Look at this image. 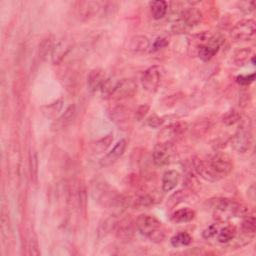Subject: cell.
Masks as SVG:
<instances>
[{
    "mask_svg": "<svg viewBox=\"0 0 256 256\" xmlns=\"http://www.w3.org/2000/svg\"><path fill=\"white\" fill-rule=\"evenodd\" d=\"M195 169L204 180L216 182L226 178L231 173L233 162L228 154L221 152L215 154L207 161H197L195 164Z\"/></svg>",
    "mask_w": 256,
    "mask_h": 256,
    "instance_id": "obj_1",
    "label": "cell"
},
{
    "mask_svg": "<svg viewBox=\"0 0 256 256\" xmlns=\"http://www.w3.org/2000/svg\"><path fill=\"white\" fill-rule=\"evenodd\" d=\"M239 9L242 10L244 13L248 14L255 9V2L254 1H242L239 3Z\"/></svg>",
    "mask_w": 256,
    "mask_h": 256,
    "instance_id": "obj_43",
    "label": "cell"
},
{
    "mask_svg": "<svg viewBox=\"0 0 256 256\" xmlns=\"http://www.w3.org/2000/svg\"><path fill=\"white\" fill-rule=\"evenodd\" d=\"M118 221L116 220L115 216H110V217L104 219L102 222H100L99 226H98V237L102 238L105 237L106 235H108L110 232L115 230L117 226Z\"/></svg>",
    "mask_w": 256,
    "mask_h": 256,
    "instance_id": "obj_26",
    "label": "cell"
},
{
    "mask_svg": "<svg viewBox=\"0 0 256 256\" xmlns=\"http://www.w3.org/2000/svg\"><path fill=\"white\" fill-rule=\"evenodd\" d=\"M218 232V228L216 225H210L208 228H206L204 231H203V237L205 239H210V238H213L216 236V234H217Z\"/></svg>",
    "mask_w": 256,
    "mask_h": 256,
    "instance_id": "obj_42",
    "label": "cell"
},
{
    "mask_svg": "<svg viewBox=\"0 0 256 256\" xmlns=\"http://www.w3.org/2000/svg\"><path fill=\"white\" fill-rule=\"evenodd\" d=\"M119 83V80H117L116 78L114 77H109L106 78V80L104 81V83L102 84V86L100 87V92H101V96L104 99H108V98H112L117 85Z\"/></svg>",
    "mask_w": 256,
    "mask_h": 256,
    "instance_id": "obj_30",
    "label": "cell"
},
{
    "mask_svg": "<svg viewBox=\"0 0 256 256\" xmlns=\"http://www.w3.org/2000/svg\"><path fill=\"white\" fill-rule=\"evenodd\" d=\"M146 124L151 128H159L163 124V119L156 114H152L146 120Z\"/></svg>",
    "mask_w": 256,
    "mask_h": 256,
    "instance_id": "obj_39",
    "label": "cell"
},
{
    "mask_svg": "<svg viewBox=\"0 0 256 256\" xmlns=\"http://www.w3.org/2000/svg\"><path fill=\"white\" fill-rule=\"evenodd\" d=\"M137 92V83L133 79H122L119 80V83L117 85V88L112 96V98L116 100L127 99L134 96Z\"/></svg>",
    "mask_w": 256,
    "mask_h": 256,
    "instance_id": "obj_14",
    "label": "cell"
},
{
    "mask_svg": "<svg viewBox=\"0 0 256 256\" xmlns=\"http://www.w3.org/2000/svg\"><path fill=\"white\" fill-rule=\"evenodd\" d=\"M180 175L175 170H168L163 174L162 178V190L164 192H170L179 182Z\"/></svg>",
    "mask_w": 256,
    "mask_h": 256,
    "instance_id": "obj_22",
    "label": "cell"
},
{
    "mask_svg": "<svg viewBox=\"0 0 256 256\" xmlns=\"http://www.w3.org/2000/svg\"><path fill=\"white\" fill-rule=\"evenodd\" d=\"M149 110V105L148 104H142L140 105L138 108H137L136 112H135V117H136V119L138 120V121H141L144 116L147 114Z\"/></svg>",
    "mask_w": 256,
    "mask_h": 256,
    "instance_id": "obj_41",
    "label": "cell"
},
{
    "mask_svg": "<svg viewBox=\"0 0 256 256\" xmlns=\"http://www.w3.org/2000/svg\"><path fill=\"white\" fill-rule=\"evenodd\" d=\"M210 207L214 210L216 217L225 221L231 217H245L248 215V207L231 198L216 197L209 200Z\"/></svg>",
    "mask_w": 256,
    "mask_h": 256,
    "instance_id": "obj_2",
    "label": "cell"
},
{
    "mask_svg": "<svg viewBox=\"0 0 256 256\" xmlns=\"http://www.w3.org/2000/svg\"><path fill=\"white\" fill-rule=\"evenodd\" d=\"M30 253L33 255H38L39 250H38V244L36 241V238H31L30 239Z\"/></svg>",
    "mask_w": 256,
    "mask_h": 256,
    "instance_id": "obj_45",
    "label": "cell"
},
{
    "mask_svg": "<svg viewBox=\"0 0 256 256\" xmlns=\"http://www.w3.org/2000/svg\"><path fill=\"white\" fill-rule=\"evenodd\" d=\"M136 228L142 235L153 242H161L165 238V230L162 223L155 216L142 214L135 220Z\"/></svg>",
    "mask_w": 256,
    "mask_h": 256,
    "instance_id": "obj_3",
    "label": "cell"
},
{
    "mask_svg": "<svg viewBox=\"0 0 256 256\" xmlns=\"http://www.w3.org/2000/svg\"><path fill=\"white\" fill-rule=\"evenodd\" d=\"M240 120H241V114L237 110H235V109H231V110L227 111L222 116V122L226 126L234 125L235 123H237Z\"/></svg>",
    "mask_w": 256,
    "mask_h": 256,
    "instance_id": "obj_35",
    "label": "cell"
},
{
    "mask_svg": "<svg viewBox=\"0 0 256 256\" xmlns=\"http://www.w3.org/2000/svg\"><path fill=\"white\" fill-rule=\"evenodd\" d=\"M149 39L143 35H136L130 38L128 43V50L132 54H142L149 48Z\"/></svg>",
    "mask_w": 256,
    "mask_h": 256,
    "instance_id": "obj_20",
    "label": "cell"
},
{
    "mask_svg": "<svg viewBox=\"0 0 256 256\" xmlns=\"http://www.w3.org/2000/svg\"><path fill=\"white\" fill-rule=\"evenodd\" d=\"M186 128V124L185 123H174L171 124L165 128H163L161 130V132L159 133V142L161 143H169L171 144V141L173 139H175L176 137L180 136L184 130Z\"/></svg>",
    "mask_w": 256,
    "mask_h": 256,
    "instance_id": "obj_18",
    "label": "cell"
},
{
    "mask_svg": "<svg viewBox=\"0 0 256 256\" xmlns=\"http://www.w3.org/2000/svg\"><path fill=\"white\" fill-rule=\"evenodd\" d=\"M79 193H78V195H79V206L85 210L86 208V189L84 186L80 187L79 191H78Z\"/></svg>",
    "mask_w": 256,
    "mask_h": 256,
    "instance_id": "obj_44",
    "label": "cell"
},
{
    "mask_svg": "<svg viewBox=\"0 0 256 256\" xmlns=\"http://www.w3.org/2000/svg\"><path fill=\"white\" fill-rule=\"evenodd\" d=\"M63 107V100L58 99L50 104L41 107V112L47 119H56V116L60 113Z\"/></svg>",
    "mask_w": 256,
    "mask_h": 256,
    "instance_id": "obj_24",
    "label": "cell"
},
{
    "mask_svg": "<svg viewBox=\"0 0 256 256\" xmlns=\"http://www.w3.org/2000/svg\"><path fill=\"white\" fill-rule=\"evenodd\" d=\"M153 204H154V198L152 197L151 195H149L147 193H144V192L137 195L135 200H133L134 207L138 208V209H141V208H144V207H149V206H151Z\"/></svg>",
    "mask_w": 256,
    "mask_h": 256,
    "instance_id": "obj_32",
    "label": "cell"
},
{
    "mask_svg": "<svg viewBox=\"0 0 256 256\" xmlns=\"http://www.w3.org/2000/svg\"><path fill=\"white\" fill-rule=\"evenodd\" d=\"M177 19L171 27V31L174 34H183L200 23L202 20V12L197 8L192 6L181 7L177 12Z\"/></svg>",
    "mask_w": 256,
    "mask_h": 256,
    "instance_id": "obj_4",
    "label": "cell"
},
{
    "mask_svg": "<svg viewBox=\"0 0 256 256\" xmlns=\"http://www.w3.org/2000/svg\"><path fill=\"white\" fill-rule=\"evenodd\" d=\"M112 142H113V134L109 133L106 136L102 137L101 139L93 142L91 144V151L96 154L103 153L110 147Z\"/></svg>",
    "mask_w": 256,
    "mask_h": 256,
    "instance_id": "obj_28",
    "label": "cell"
},
{
    "mask_svg": "<svg viewBox=\"0 0 256 256\" xmlns=\"http://www.w3.org/2000/svg\"><path fill=\"white\" fill-rule=\"evenodd\" d=\"M169 42H170V36L168 34H162L159 37L156 38V40L153 42L150 51L151 52L159 51V50L165 48L166 46H168Z\"/></svg>",
    "mask_w": 256,
    "mask_h": 256,
    "instance_id": "obj_36",
    "label": "cell"
},
{
    "mask_svg": "<svg viewBox=\"0 0 256 256\" xmlns=\"http://www.w3.org/2000/svg\"><path fill=\"white\" fill-rule=\"evenodd\" d=\"M255 80V73L249 74V75H239L236 77V81L242 86L250 85Z\"/></svg>",
    "mask_w": 256,
    "mask_h": 256,
    "instance_id": "obj_40",
    "label": "cell"
},
{
    "mask_svg": "<svg viewBox=\"0 0 256 256\" xmlns=\"http://www.w3.org/2000/svg\"><path fill=\"white\" fill-rule=\"evenodd\" d=\"M75 115H76V106L72 104L60 116L53 120L51 124V130L57 132L65 129L73 121Z\"/></svg>",
    "mask_w": 256,
    "mask_h": 256,
    "instance_id": "obj_17",
    "label": "cell"
},
{
    "mask_svg": "<svg viewBox=\"0 0 256 256\" xmlns=\"http://www.w3.org/2000/svg\"><path fill=\"white\" fill-rule=\"evenodd\" d=\"M255 31V21L252 19H243L233 26L231 38L235 41H248L254 37Z\"/></svg>",
    "mask_w": 256,
    "mask_h": 256,
    "instance_id": "obj_8",
    "label": "cell"
},
{
    "mask_svg": "<svg viewBox=\"0 0 256 256\" xmlns=\"http://www.w3.org/2000/svg\"><path fill=\"white\" fill-rule=\"evenodd\" d=\"M110 118L116 124H123L129 119V110L123 105H116L109 112Z\"/></svg>",
    "mask_w": 256,
    "mask_h": 256,
    "instance_id": "obj_23",
    "label": "cell"
},
{
    "mask_svg": "<svg viewBox=\"0 0 256 256\" xmlns=\"http://www.w3.org/2000/svg\"><path fill=\"white\" fill-rule=\"evenodd\" d=\"M209 129V122L207 120H199L195 122L192 126L191 134L196 137V138H200L203 135L206 134V132Z\"/></svg>",
    "mask_w": 256,
    "mask_h": 256,
    "instance_id": "obj_34",
    "label": "cell"
},
{
    "mask_svg": "<svg viewBox=\"0 0 256 256\" xmlns=\"http://www.w3.org/2000/svg\"><path fill=\"white\" fill-rule=\"evenodd\" d=\"M30 174H31V178L36 180L37 178V168H38V158H37V154L36 152H31L30 154Z\"/></svg>",
    "mask_w": 256,
    "mask_h": 256,
    "instance_id": "obj_38",
    "label": "cell"
},
{
    "mask_svg": "<svg viewBox=\"0 0 256 256\" xmlns=\"http://www.w3.org/2000/svg\"><path fill=\"white\" fill-rule=\"evenodd\" d=\"M247 196H248V198H249L250 200H252V201L255 200V186H254V184H252V185L248 188V190H247Z\"/></svg>",
    "mask_w": 256,
    "mask_h": 256,
    "instance_id": "obj_46",
    "label": "cell"
},
{
    "mask_svg": "<svg viewBox=\"0 0 256 256\" xmlns=\"http://www.w3.org/2000/svg\"><path fill=\"white\" fill-rule=\"evenodd\" d=\"M90 193L95 201L106 207L117 192L102 180H93L90 183Z\"/></svg>",
    "mask_w": 256,
    "mask_h": 256,
    "instance_id": "obj_6",
    "label": "cell"
},
{
    "mask_svg": "<svg viewBox=\"0 0 256 256\" xmlns=\"http://www.w3.org/2000/svg\"><path fill=\"white\" fill-rule=\"evenodd\" d=\"M105 71L101 68H95L91 70L87 77V86L91 92L100 89L104 81L106 80Z\"/></svg>",
    "mask_w": 256,
    "mask_h": 256,
    "instance_id": "obj_19",
    "label": "cell"
},
{
    "mask_svg": "<svg viewBox=\"0 0 256 256\" xmlns=\"http://www.w3.org/2000/svg\"><path fill=\"white\" fill-rule=\"evenodd\" d=\"M74 42L72 38L65 37L59 40L51 50V61L53 65L60 64L67 54L72 50Z\"/></svg>",
    "mask_w": 256,
    "mask_h": 256,
    "instance_id": "obj_10",
    "label": "cell"
},
{
    "mask_svg": "<svg viewBox=\"0 0 256 256\" xmlns=\"http://www.w3.org/2000/svg\"><path fill=\"white\" fill-rule=\"evenodd\" d=\"M222 43H223V38L221 36L212 34L204 43H202L197 49H196L195 53L197 54V56L201 59V60L209 61L210 59L218 52Z\"/></svg>",
    "mask_w": 256,
    "mask_h": 256,
    "instance_id": "obj_7",
    "label": "cell"
},
{
    "mask_svg": "<svg viewBox=\"0 0 256 256\" xmlns=\"http://www.w3.org/2000/svg\"><path fill=\"white\" fill-rule=\"evenodd\" d=\"M186 196L187 192L185 190H178L170 196V198L167 202V206H169L170 208L175 207L177 204H179L181 201H183L186 198Z\"/></svg>",
    "mask_w": 256,
    "mask_h": 256,
    "instance_id": "obj_37",
    "label": "cell"
},
{
    "mask_svg": "<svg viewBox=\"0 0 256 256\" xmlns=\"http://www.w3.org/2000/svg\"><path fill=\"white\" fill-rule=\"evenodd\" d=\"M76 15L80 20H88L101 10V3L97 1H79L76 3Z\"/></svg>",
    "mask_w": 256,
    "mask_h": 256,
    "instance_id": "obj_12",
    "label": "cell"
},
{
    "mask_svg": "<svg viewBox=\"0 0 256 256\" xmlns=\"http://www.w3.org/2000/svg\"><path fill=\"white\" fill-rule=\"evenodd\" d=\"M217 240L220 243H228L232 240H234L237 236V229H236L235 226L232 225H227L220 230H218L217 234Z\"/></svg>",
    "mask_w": 256,
    "mask_h": 256,
    "instance_id": "obj_25",
    "label": "cell"
},
{
    "mask_svg": "<svg viewBox=\"0 0 256 256\" xmlns=\"http://www.w3.org/2000/svg\"><path fill=\"white\" fill-rule=\"evenodd\" d=\"M150 11L152 14V17L156 20L163 18L168 10V4L166 1L163 0H157V1L150 2Z\"/></svg>",
    "mask_w": 256,
    "mask_h": 256,
    "instance_id": "obj_27",
    "label": "cell"
},
{
    "mask_svg": "<svg viewBox=\"0 0 256 256\" xmlns=\"http://www.w3.org/2000/svg\"><path fill=\"white\" fill-rule=\"evenodd\" d=\"M131 203H132V199L130 196L126 194L116 193L106 207L108 208L112 216L118 217V216H121L127 210V208L131 205Z\"/></svg>",
    "mask_w": 256,
    "mask_h": 256,
    "instance_id": "obj_11",
    "label": "cell"
},
{
    "mask_svg": "<svg viewBox=\"0 0 256 256\" xmlns=\"http://www.w3.org/2000/svg\"><path fill=\"white\" fill-rule=\"evenodd\" d=\"M162 79V68L160 66H151L146 69L141 76L142 87L148 92H155L158 89Z\"/></svg>",
    "mask_w": 256,
    "mask_h": 256,
    "instance_id": "obj_9",
    "label": "cell"
},
{
    "mask_svg": "<svg viewBox=\"0 0 256 256\" xmlns=\"http://www.w3.org/2000/svg\"><path fill=\"white\" fill-rule=\"evenodd\" d=\"M252 49L249 47H243L237 49L233 54V62L236 66H244L251 57Z\"/></svg>",
    "mask_w": 256,
    "mask_h": 256,
    "instance_id": "obj_29",
    "label": "cell"
},
{
    "mask_svg": "<svg viewBox=\"0 0 256 256\" xmlns=\"http://www.w3.org/2000/svg\"><path fill=\"white\" fill-rule=\"evenodd\" d=\"M171 144L169 143H161L156 144L154 147L152 158L153 163L157 167H163L167 165L171 158Z\"/></svg>",
    "mask_w": 256,
    "mask_h": 256,
    "instance_id": "obj_13",
    "label": "cell"
},
{
    "mask_svg": "<svg viewBox=\"0 0 256 256\" xmlns=\"http://www.w3.org/2000/svg\"><path fill=\"white\" fill-rule=\"evenodd\" d=\"M126 145L127 144H126L125 139H121L120 141H118L115 144V146L113 147V149L111 151H109L104 157H102L100 162H99L100 166L107 167V166L114 164L124 154L125 149H126Z\"/></svg>",
    "mask_w": 256,
    "mask_h": 256,
    "instance_id": "obj_16",
    "label": "cell"
},
{
    "mask_svg": "<svg viewBox=\"0 0 256 256\" xmlns=\"http://www.w3.org/2000/svg\"><path fill=\"white\" fill-rule=\"evenodd\" d=\"M256 231V219H255V215H247L245 216V219L241 223V232L253 235L255 234Z\"/></svg>",
    "mask_w": 256,
    "mask_h": 256,
    "instance_id": "obj_33",
    "label": "cell"
},
{
    "mask_svg": "<svg viewBox=\"0 0 256 256\" xmlns=\"http://www.w3.org/2000/svg\"><path fill=\"white\" fill-rule=\"evenodd\" d=\"M170 242L174 247L187 246L192 242V237L187 232H179L173 236Z\"/></svg>",
    "mask_w": 256,
    "mask_h": 256,
    "instance_id": "obj_31",
    "label": "cell"
},
{
    "mask_svg": "<svg viewBox=\"0 0 256 256\" xmlns=\"http://www.w3.org/2000/svg\"><path fill=\"white\" fill-rule=\"evenodd\" d=\"M135 228L136 224L132 221L131 218H123L122 220L118 221L117 226L115 228L117 238L125 242L131 240L134 235Z\"/></svg>",
    "mask_w": 256,
    "mask_h": 256,
    "instance_id": "obj_15",
    "label": "cell"
},
{
    "mask_svg": "<svg viewBox=\"0 0 256 256\" xmlns=\"http://www.w3.org/2000/svg\"><path fill=\"white\" fill-rule=\"evenodd\" d=\"M195 215L194 210L189 207H184L174 211L170 216V219L174 223H185L192 221L195 218Z\"/></svg>",
    "mask_w": 256,
    "mask_h": 256,
    "instance_id": "obj_21",
    "label": "cell"
},
{
    "mask_svg": "<svg viewBox=\"0 0 256 256\" xmlns=\"http://www.w3.org/2000/svg\"><path fill=\"white\" fill-rule=\"evenodd\" d=\"M252 140L253 134L251 130V120L250 118H248V119L242 120L241 125L232 136L231 146L236 152L245 153L250 149Z\"/></svg>",
    "mask_w": 256,
    "mask_h": 256,
    "instance_id": "obj_5",
    "label": "cell"
}]
</instances>
